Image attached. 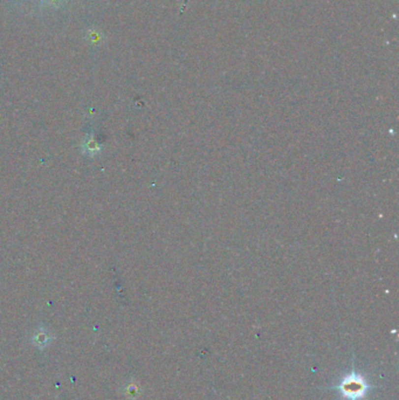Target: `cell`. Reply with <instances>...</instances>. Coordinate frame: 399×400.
Masks as SVG:
<instances>
[{
    "label": "cell",
    "instance_id": "1",
    "mask_svg": "<svg viewBox=\"0 0 399 400\" xmlns=\"http://www.w3.org/2000/svg\"><path fill=\"white\" fill-rule=\"evenodd\" d=\"M336 389L339 390L341 396L346 400H361L367 395V391L370 389L368 383L360 374L351 372L341 380Z\"/></svg>",
    "mask_w": 399,
    "mask_h": 400
},
{
    "label": "cell",
    "instance_id": "2",
    "mask_svg": "<svg viewBox=\"0 0 399 400\" xmlns=\"http://www.w3.org/2000/svg\"><path fill=\"white\" fill-rule=\"evenodd\" d=\"M51 336L46 329H40L35 332V335L32 337V343L38 347H45L51 343Z\"/></svg>",
    "mask_w": 399,
    "mask_h": 400
},
{
    "label": "cell",
    "instance_id": "3",
    "mask_svg": "<svg viewBox=\"0 0 399 400\" xmlns=\"http://www.w3.org/2000/svg\"><path fill=\"white\" fill-rule=\"evenodd\" d=\"M83 147H85V152H89L91 155H96V153L101 150V146L92 140V137H89L88 140L85 142L83 144Z\"/></svg>",
    "mask_w": 399,
    "mask_h": 400
}]
</instances>
